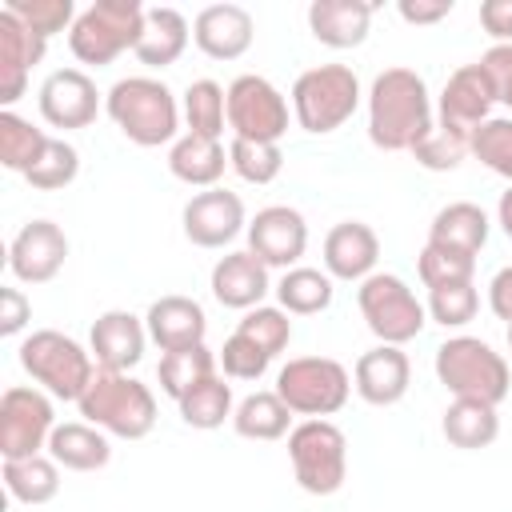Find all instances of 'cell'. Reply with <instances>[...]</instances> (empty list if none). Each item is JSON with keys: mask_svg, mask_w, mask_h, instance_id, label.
<instances>
[{"mask_svg": "<svg viewBox=\"0 0 512 512\" xmlns=\"http://www.w3.org/2000/svg\"><path fill=\"white\" fill-rule=\"evenodd\" d=\"M452 8H456L452 0H400V4H396V12H400L404 24H436V20H444Z\"/></svg>", "mask_w": 512, "mask_h": 512, "instance_id": "f907efd6", "label": "cell"}, {"mask_svg": "<svg viewBox=\"0 0 512 512\" xmlns=\"http://www.w3.org/2000/svg\"><path fill=\"white\" fill-rule=\"evenodd\" d=\"M32 320V304L20 288H0V336H16Z\"/></svg>", "mask_w": 512, "mask_h": 512, "instance_id": "c3c4849f", "label": "cell"}, {"mask_svg": "<svg viewBox=\"0 0 512 512\" xmlns=\"http://www.w3.org/2000/svg\"><path fill=\"white\" fill-rule=\"evenodd\" d=\"M240 232H248V224H244V200L236 192L204 188L184 204V236L196 248H224Z\"/></svg>", "mask_w": 512, "mask_h": 512, "instance_id": "9a60e30c", "label": "cell"}, {"mask_svg": "<svg viewBox=\"0 0 512 512\" xmlns=\"http://www.w3.org/2000/svg\"><path fill=\"white\" fill-rule=\"evenodd\" d=\"M252 16L240 4H208L192 20V40L208 60H240L252 48Z\"/></svg>", "mask_w": 512, "mask_h": 512, "instance_id": "ffe728a7", "label": "cell"}, {"mask_svg": "<svg viewBox=\"0 0 512 512\" xmlns=\"http://www.w3.org/2000/svg\"><path fill=\"white\" fill-rule=\"evenodd\" d=\"M76 172H80V152H76L68 140L48 136L40 160L24 172V180H28L32 188H40V192H60V188H68V184L76 180Z\"/></svg>", "mask_w": 512, "mask_h": 512, "instance_id": "74e56055", "label": "cell"}, {"mask_svg": "<svg viewBox=\"0 0 512 512\" xmlns=\"http://www.w3.org/2000/svg\"><path fill=\"white\" fill-rule=\"evenodd\" d=\"M44 144H48V136L40 128H32L24 116H16L12 108L0 112V164L8 172H20L24 176L40 160Z\"/></svg>", "mask_w": 512, "mask_h": 512, "instance_id": "d590c367", "label": "cell"}, {"mask_svg": "<svg viewBox=\"0 0 512 512\" xmlns=\"http://www.w3.org/2000/svg\"><path fill=\"white\" fill-rule=\"evenodd\" d=\"M12 16H20L32 32H40L44 40H52L56 32H72L76 24V4L72 0H12L8 4Z\"/></svg>", "mask_w": 512, "mask_h": 512, "instance_id": "ee69618b", "label": "cell"}, {"mask_svg": "<svg viewBox=\"0 0 512 512\" xmlns=\"http://www.w3.org/2000/svg\"><path fill=\"white\" fill-rule=\"evenodd\" d=\"M508 352H512V324H508Z\"/></svg>", "mask_w": 512, "mask_h": 512, "instance_id": "db71d44e", "label": "cell"}, {"mask_svg": "<svg viewBox=\"0 0 512 512\" xmlns=\"http://www.w3.org/2000/svg\"><path fill=\"white\" fill-rule=\"evenodd\" d=\"M48 456L68 468V472H96L112 460V448H108V432H100L96 424L88 420H68V424H56L52 436H48Z\"/></svg>", "mask_w": 512, "mask_h": 512, "instance_id": "484cf974", "label": "cell"}, {"mask_svg": "<svg viewBox=\"0 0 512 512\" xmlns=\"http://www.w3.org/2000/svg\"><path fill=\"white\" fill-rule=\"evenodd\" d=\"M68 260V236L52 220H28L8 244V268L20 284H48Z\"/></svg>", "mask_w": 512, "mask_h": 512, "instance_id": "5bb4252c", "label": "cell"}, {"mask_svg": "<svg viewBox=\"0 0 512 512\" xmlns=\"http://www.w3.org/2000/svg\"><path fill=\"white\" fill-rule=\"evenodd\" d=\"M288 460L308 496H332L348 480V440L332 420H300L288 432Z\"/></svg>", "mask_w": 512, "mask_h": 512, "instance_id": "ba28073f", "label": "cell"}, {"mask_svg": "<svg viewBox=\"0 0 512 512\" xmlns=\"http://www.w3.org/2000/svg\"><path fill=\"white\" fill-rule=\"evenodd\" d=\"M288 424H292V408L276 392H252L232 412V428L244 440H280L292 432Z\"/></svg>", "mask_w": 512, "mask_h": 512, "instance_id": "d6a6232c", "label": "cell"}, {"mask_svg": "<svg viewBox=\"0 0 512 512\" xmlns=\"http://www.w3.org/2000/svg\"><path fill=\"white\" fill-rule=\"evenodd\" d=\"M308 28L328 48H356L368 40L372 4H364V0H312L308 4Z\"/></svg>", "mask_w": 512, "mask_h": 512, "instance_id": "d4e9b609", "label": "cell"}, {"mask_svg": "<svg viewBox=\"0 0 512 512\" xmlns=\"http://www.w3.org/2000/svg\"><path fill=\"white\" fill-rule=\"evenodd\" d=\"M4 488L12 500L20 504H48L60 492V464L52 456H20V460H4Z\"/></svg>", "mask_w": 512, "mask_h": 512, "instance_id": "4dcf8cb0", "label": "cell"}, {"mask_svg": "<svg viewBox=\"0 0 512 512\" xmlns=\"http://www.w3.org/2000/svg\"><path fill=\"white\" fill-rule=\"evenodd\" d=\"M476 308H480V296L472 284H448L428 292V316L444 328H464L468 320H476Z\"/></svg>", "mask_w": 512, "mask_h": 512, "instance_id": "f6af8a7d", "label": "cell"}, {"mask_svg": "<svg viewBox=\"0 0 512 512\" xmlns=\"http://www.w3.org/2000/svg\"><path fill=\"white\" fill-rule=\"evenodd\" d=\"M236 332L240 336H248L256 348H264L272 360L288 348V340H292V320H288V312L284 308H248L244 312V320L236 324Z\"/></svg>", "mask_w": 512, "mask_h": 512, "instance_id": "7bdbcfd3", "label": "cell"}, {"mask_svg": "<svg viewBox=\"0 0 512 512\" xmlns=\"http://www.w3.org/2000/svg\"><path fill=\"white\" fill-rule=\"evenodd\" d=\"M444 440L452 448H464V452H476V448H488L496 436H500V416L492 404H480V400H452L444 408Z\"/></svg>", "mask_w": 512, "mask_h": 512, "instance_id": "f546056e", "label": "cell"}, {"mask_svg": "<svg viewBox=\"0 0 512 512\" xmlns=\"http://www.w3.org/2000/svg\"><path fill=\"white\" fill-rule=\"evenodd\" d=\"M488 304H492V312H496L500 320L512 324V264L492 276V284H488Z\"/></svg>", "mask_w": 512, "mask_h": 512, "instance_id": "816d5d0a", "label": "cell"}, {"mask_svg": "<svg viewBox=\"0 0 512 512\" xmlns=\"http://www.w3.org/2000/svg\"><path fill=\"white\" fill-rule=\"evenodd\" d=\"M492 104H496V88H492L484 64H480V60H476V64H464V68H456V72L448 76V84H444V92H440L436 124L472 136V132L488 120Z\"/></svg>", "mask_w": 512, "mask_h": 512, "instance_id": "e0dca14e", "label": "cell"}, {"mask_svg": "<svg viewBox=\"0 0 512 512\" xmlns=\"http://www.w3.org/2000/svg\"><path fill=\"white\" fill-rule=\"evenodd\" d=\"M104 112L140 148H160L168 140L176 144L180 108H176V96L164 80H152V76L116 80L104 96Z\"/></svg>", "mask_w": 512, "mask_h": 512, "instance_id": "7a4b0ae2", "label": "cell"}, {"mask_svg": "<svg viewBox=\"0 0 512 512\" xmlns=\"http://www.w3.org/2000/svg\"><path fill=\"white\" fill-rule=\"evenodd\" d=\"M428 244L452 248V252H464V256H476V252L488 244V216H484V208L472 204V200L444 204V208L432 216Z\"/></svg>", "mask_w": 512, "mask_h": 512, "instance_id": "4316f807", "label": "cell"}, {"mask_svg": "<svg viewBox=\"0 0 512 512\" xmlns=\"http://www.w3.org/2000/svg\"><path fill=\"white\" fill-rule=\"evenodd\" d=\"M52 428H56V412H52L48 392L16 384L0 396V456L4 460L40 456V448H48Z\"/></svg>", "mask_w": 512, "mask_h": 512, "instance_id": "7c38bea8", "label": "cell"}, {"mask_svg": "<svg viewBox=\"0 0 512 512\" xmlns=\"http://www.w3.org/2000/svg\"><path fill=\"white\" fill-rule=\"evenodd\" d=\"M356 304H360V316H364V324L372 328V336L380 344H396L400 348V344L416 340L424 332V324H428V308L392 272H372L368 280H360Z\"/></svg>", "mask_w": 512, "mask_h": 512, "instance_id": "30bf717a", "label": "cell"}, {"mask_svg": "<svg viewBox=\"0 0 512 512\" xmlns=\"http://www.w3.org/2000/svg\"><path fill=\"white\" fill-rule=\"evenodd\" d=\"M472 156L496 176L512 180V116H488L472 132Z\"/></svg>", "mask_w": 512, "mask_h": 512, "instance_id": "b9f144b4", "label": "cell"}, {"mask_svg": "<svg viewBox=\"0 0 512 512\" xmlns=\"http://www.w3.org/2000/svg\"><path fill=\"white\" fill-rule=\"evenodd\" d=\"M380 260V240L360 220H340L324 236V272L332 280H368Z\"/></svg>", "mask_w": 512, "mask_h": 512, "instance_id": "7402d4cb", "label": "cell"}, {"mask_svg": "<svg viewBox=\"0 0 512 512\" xmlns=\"http://www.w3.org/2000/svg\"><path fill=\"white\" fill-rule=\"evenodd\" d=\"M436 380L456 396V400H480V404H500L512 388L508 360L480 336H452L436 348Z\"/></svg>", "mask_w": 512, "mask_h": 512, "instance_id": "277c9868", "label": "cell"}, {"mask_svg": "<svg viewBox=\"0 0 512 512\" xmlns=\"http://www.w3.org/2000/svg\"><path fill=\"white\" fill-rule=\"evenodd\" d=\"M20 368L56 400H80L96 376L92 352L56 328H40L20 344Z\"/></svg>", "mask_w": 512, "mask_h": 512, "instance_id": "8992f818", "label": "cell"}, {"mask_svg": "<svg viewBox=\"0 0 512 512\" xmlns=\"http://www.w3.org/2000/svg\"><path fill=\"white\" fill-rule=\"evenodd\" d=\"M496 224L504 228V236L512 240V188L500 196V204H496Z\"/></svg>", "mask_w": 512, "mask_h": 512, "instance_id": "f5cc1de1", "label": "cell"}, {"mask_svg": "<svg viewBox=\"0 0 512 512\" xmlns=\"http://www.w3.org/2000/svg\"><path fill=\"white\" fill-rule=\"evenodd\" d=\"M228 128L236 140L280 144V136L288 132V100L272 80L244 72L228 84Z\"/></svg>", "mask_w": 512, "mask_h": 512, "instance_id": "8fae6325", "label": "cell"}, {"mask_svg": "<svg viewBox=\"0 0 512 512\" xmlns=\"http://www.w3.org/2000/svg\"><path fill=\"white\" fill-rule=\"evenodd\" d=\"M144 328L160 344V352H176V348L204 344L208 316L192 296H160V300H152V308L144 316Z\"/></svg>", "mask_w": 512, "mask_h": 512, "instance_id": "cb8c5ba5", "label": "cell"}, {"mask_svg": "<svg viewBox=\"0 0 512 512\" xmlns=\"http://www.w3.org/2000/svg\"><path fill=\"white\" fill-rule=\"evenodd\" d=\"M480 28L496 44H512V0H484L480 4Z\"/></svg>", "mask_w": 512, "mask_h": 512, "instance_id": "681fc988", "label": "cell"}, {"mask_svg": "<svg viewBox=\"0 0 512 512\" xmlns=\"http://www.w3.org/2000/svg\"><path fill=\"white\" fill-rule=\"evenodd\" d=\"M308 248V224L288 204H268L248 224V252L260 256L268 268H296V260Z\"/></svg>", "mask_w": 512, "mask_h": 512, "instance_id": "4fadbf2b", "label": "cell"}, {"mask_svg": "<svg viewBox=\"0 0 512 512\" xmlns=\"http://www.w3.org/2000/svg\"><path fill=\"white\" fill-rule=\"evenodd\" d=\"M216 364H220V356H216L208 344H192V348L164 352L156 376H160V388H164L172 400H184L196 384H204V380L216 376Z\"/></svg>", "mask_w": 512, "mask_h": 512, "instance_id": "1f68e13d", "label": "cell"}, {"mask_svg": "<svg viewBox=\"0 0 512 512\" xmlns=\"http://www.w3.org/2000/svg\"><path fill=\"white\" fill-rule=\"evenodd\" d=\"M352 376L332 356H296L276 372V396L292 408V416L324 420L348 404Z\"/></svg>", "mask_w": 512, "mask_h": 512, "instance_id": "9c48e42d", "label": "cell"}, {"mask_svg": "<svg viewBox=\"0 0 512 512\" xmlns=\"http://www.w3.org/2000/svg\"><path fill=\"white\" fill-rule=\"evenodd\" d=\"M224 164H228L224 144L220 140L192 136V132H184L172 144V152H168V172L176 180L192 184V188H216V180L224 176Z\"/></svg>", "mask_w": 512, "mask_h": 512, "instance_id": "f1b7e54d", "label": "cell"}, {"mask_svg": "<svg viewBox=\"0 0 512 512\" xmlns=\"http://www.w3.org/2000/svg\"><path fill=\"white\" fill-rule=\"evenodd\" d=\"M180 404V416H184V424L188 428H200V432H212V428H220L224 420H232V384H224L220 376H212V380H204V384H196L184 400H176Z\"/></svg>", "mask_w": 512, "mask_h": 512, "instance_id": "8d00e7d4", "label": "cell"}, {"mask_svg": "<svg viewBox=\"0 0 512 512\" xmlns=\"http://www.w3.org/2000/svg\"><path fill=\"white\" fill-rule=\"evenodd\" d=\"M268 264L260 256H252L248 248L244 252H228L216 260L212 268V296L224 304V308H260V300L268 296Z\"/></svg>", "mask_w": 512, "mask_h": 512, "instance_id": "603a6c76", "label": "cell"}, {"mask_svg": "<svg viewBox=\"0 0 512 512\" xmlns=\"http://www.w3.org/2000/svg\"><path fill=\"white\" fill-rule=\"evenodd\" d=\"M332 276L320 272V268H288L276 284V300L288 316H316L332 304Z\"/></svg>", "mask_w": 512, "mask_h": 512, "instance_id": "836d02e7", "label": "cell"}, {"mask_svg": "<svg viewBox=\"0 0 512 512\" xmlns=\"http://www.w3.org/2000/svg\"><path fill=\"white\" fill-rule=\"evenodd\" d=\"M228 120V92L216 80H192L184 92V124L192 136L220 140Z\"/></svg>", "mask_w": 512, "mask_h": 512, "instance_id": "e575fe53", "label": "cell"}, {"mask_svg": "<svg viewBox=\"0 0 512 512\" xmlns=\"http://www.w3.org/2000/svg\"><path fill=\"white\" fill-rule=\"evenodd\" d=\"M100 112V92L92 84L88 72L80 68H56L48 72V80L40 84V116L52 128H88Z\"/></svg>", "mask_w": 512, "mask_h": 512, "instance_id": "2e32d148", "label": "cell"}, {"mask_svg": "<svg viewBox=\"0 0 512 512\" xmlns=\"http://www.w3.org/2000/svg\"><path fill=\"white\" fill-rule=\"evenodd\" d=\"M360 104V80L348 64H320L296 76L292 84V112L296 124L312 136H328L352 120Z\"/></svg>", "mask_w": 512, "mask_h": 512, "instance_id": "52a82bcc", "label": "cell"}, {"mask_svg": "<svg viewBox=\"0 0 512 512\" xmlns=\"http://www.w3.org/2000/svg\"><path fill=\"white\" fill-rule=\"evenodd\" d=\"M144 4H136V0H96V4H88L80 16H76V24H72V32H68V48H72V56L80 60V64H96V68H104V64H112L120 52H136V44H140V36H144Z\"/></svg>", "mask_w": 512, "mask_h": 512, "instance_id": "5b68a950", "label": "cell"}, {"mask_svg": "<svg viewBox=\"0 0 512 512\" xmlns=\"http://www.w3.org/2000/svg\"><path fill=\"white\" fill-rule=\"evenodd\" d=\"M412 156L428 172H452V168H460L464 156H472V136L444 128V124H432V132L412 148Z\"/></svg>", "mask_w": 512, "mask_h": 512, "instance_id": "ab89813d", "label": "cell"}, {"mask_svg": "<svg viewBox=\"0 0 512 512\" xmlns=\"http://www.w3.org/2000/svg\"><path fill=\"white\" fill-rule=\"evenodd\" d=\"M80 416L88 424H96L108 436L120 440H144L156 428V396L148 384H140L128 372H108L96 368L88 392L76 400Z\"/></svg>", "mask_w": 512, "mask_h": 512, "instance_id": "3957f363", "label": "cell"}, {"mask_svg": "<svg viewBox=\"0 0 512 512\" xmlns=\"http://www.w3.org/2000/svg\"><path fill=\"white\" fill-rule=\"evenodd\" d=\"M48 40L32 32L20 16L0 8V104H16L28 88V72L44 60Z\"/></svg>", "mask_w": 512, "mask_h": 512, "instance_id": "ac0fdd59", "label": "cell"}, {"mask_svg": "<svg viewBox=\"0 0 512 512\" xmlns=\"http://www.w3.org/2000/svg\"><path fill=\"white\" fill-rule=\"evenodd\" d=\"M352 384H356V392H360L364 404L388 408V404L404 400V392L412 384V364H408V356L396 344H376V348H368L356 360Z\"/></svg>", "mask_w": 512, "mask_h": 512, "instance_id": "44dd1931", "label": "cell"}, {"mask_svg": "<svg viewBox=\"0 0 512 512\" xmlns=\"http://www.w3.org/2000/svg\"><path fill=\"white\" fill-rule=\"evenodd\" d=\"M268 364H272V356L264 348H256L240 332H232L224 340V348H220V368H224L228 380H260L268 372Z\"/></svg>", "mask_w": 512, "mask_h": 512, "instance_id": "bcb514c9", "label": "cell"}, {"mask_svg": "<svg viewBox=\"0 0 512 512\" xmlns=\"http://www.w3.org/2000/svg\"><path fill=\"white\" fill-rule=\"evenodd\" d=\"M416 272H420V280H424L428 292H432V288H448V284H472L476 256L424 244V248H420V260H416Z\"/></svg>", "mask_w": 512, "mask_h": 512, "instance_id": "60d3db41", "label": "cell"}, {"mask_svg": "<svg viewBox=\"0 0 512 512\" xmlns=\"http://www.w3.org/2000/svg\"><path fill=\"white\" fill-rule=\"evenodd\" d=\"M428 84L412 68H384L368 92V140L384 152H412L432 132Z\"/></svg>", "mask_w": 512, "mask_h": 512, "instance_id": "6da1fadb", "label": "cell"}, {"mask_svg": "<svg viewBox=\"0 0 512 512\" xmlns=\"http://www.w3.org/2000/svg\"><path fill=\"white\" fill-rule=\"evenodd\" d=\"M228 168L248 180V184H272L284 168V152L280 144H260V140H236L228 144Z\"/></svg>", "mask_w": 512, "mask_h": 512, "instance_id": "f35d334b", "label": "cell"}, {"mask_svg": "<svg viewBox=\"0 0 512 512\" xmlns=\"http://www.w3.org/2000/svg\"><path fill=\"white\" fill-rule=\"evenodd\" d=\"M184 48H188V20L168 4L148 8L144 12V36L136 44V60L148 68H168L184 56Z\"/></svg>", "mask_w": 512, "mask_h": 512, "instance_id": "83f0119b", "label": "cell"}, {"mask_svg": "<svg viewBox=\"0 0 512 512\" xmlns=\"http://www.w3.org/2000/svg\"><path fill=\"white\" fill-rule=\"evenodd\" d=\"M144 340H148L144 320L124 312V308H112V312L96 316L92 336H88V352H92L96 368L128 372V368H136L144 360Z\"/></svg>", "mask_w": 512, "mask_h": 512, "instance_id": "d6986e66", "label": "cell"}, {"mask_svg": "<svg viewBox=\"0 0 512 512\" xmlns=\"http://www.w3.org/2000/svg\"><path fill=\"white\" fill-rule=\"evenodd\" d=\"M492 88H496V100L512 108V44H492L484 56H480Z\"/></svg>", "mask_w": 512, "mask_h": 512, "instance_id": "7dc6e473", "label": "cell"}]
</instances>
